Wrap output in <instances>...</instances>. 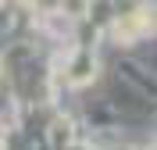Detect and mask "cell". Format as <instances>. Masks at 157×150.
I'll return each mask as SVG.
<instances>
[{"mask_svg":"<svg viewBox=\"0 0 157 150\" xmlns=\"http://www.w3.org/2000/svg\"><path fill=\"white\" fill-rule=\"evenodd\" d=\"M89 75H93V61H89V57H78L75 68H71V82H86Z\"/></svg>","mask_w":157,"mask_h":150,"instance_id":"obj_1","label":"cell"}]
</instances>
